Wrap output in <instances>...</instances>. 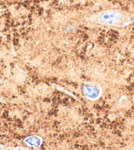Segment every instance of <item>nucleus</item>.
I'll list each match as a JSON object with an SVG mask.
<instances>
[{
  "instance_id": "1",
  "label": "nucleus",
  "mask_w": 134,
  "mask_h": 150,
  "mask_svg": "<svg viewBox=\"0 0 134 150\" xmlns=\"http://www.w3.org/2000/svg\"><path fill=\"white\" fill-rule=\"evenodd\" d=\"M91 19L93 22L101 25L115 26L126 25V22L127 21H125L123 13L114 10L105 11L98 15H95L91 17Z\"/></svg>"
},
{
  "instance_id": "2",
  "label": "nucleus",
  "mask_w": 134,
  "mask_h": 150,
  "mask_svg": "<svg viewBox=\"0 0 134 150\" xmlns=\"http://www.w3.org/2000/svg\"><path fill=\"white\" fill-rule=\"evenodd\" d=\"M84 93L88 99L94 100L99 97L101 89L95 84H85L84 86Z\"/></svg>"
},
{
  "instance_id": "3",
  "label": "nucleus",
  "mask_w": 134,
  "mask_h": 150,
  "mask_svg": "<svg viewBox=\"0 0 134 150\" xmlns=\"http://www.w3.org/2000/svg\"><path fill=\"white\" fill-rule=\"evenodd\" d=\"M25 142L34 148H38L42 144V139L36 136H30L25 139Z\"/></svg>"
},
{
  "instance_id": "4",
  "label": "nucleus",
  "mask_w": 134,
  "mask_h": 150,
  "mask_svg": "<svg viewBox=\"0 0 134 150\" xmlns=\"http://www.w3.org/2000/svg\"><path fill=\"white\" fill-rule=\"evenodd\" d=\"M75 30V28L72 25H68L66 27L65 29V31L67 32V33H70V32H72Z\"/></svg>"
}]
</instances>
